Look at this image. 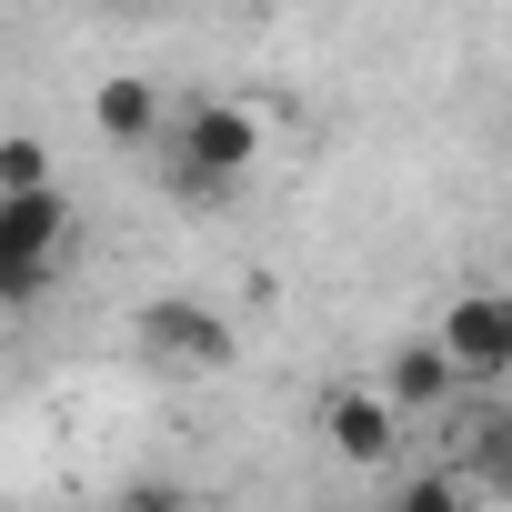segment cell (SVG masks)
I'll return each instance as SVG.
<instances>
[{"label":"cell","mask_w":512,"mask_h":512,"mask_svg":"<svg viewBox=\"0 0 512 512\" xmlns=\"http://www.w3.org/2000/svg\"><path fill=\"white\" fill-rule=\"evenodd\" d=\"M101 11H151V0H101Z\"/></svg>","instance_id":"cell-11"},{"label":"cell","mask_w":512,"mask_h":512,"mask_svg":"<svg viewBox=\"0 0 512 512\" xmlns=\"http://www.w3.org/2000/svg\"><path fill=\"white\" fill-rule=\"evenodd\" d=\"M472 502V472H402V512H452Z\"/></svg>","instance_id":"cell-9"},{"label":"cell","mask_w":512,"mask_h":512,"mask_svg":"<svg viewBox=\"0 0 512 512\" xmlns=\"http://www.w3.org/2000/svg\"><path fill=\"white\" fill-rule=\"evenodd\" d=\"M131 342H141V352H151L161 372H221V362H231V322H221L211 302H181V292L141 302Z\"/></svg>","instance_id":"cell-4"},{"label":"cell","mask_w":512,"mask_h":512,"mask_svg":"<svg viewBox=\"0 0 512 512\" xmlns=\"http://www.w3.org/2000/svg\"><path fill=\"white\" fill-rule=\"evenodd\" d=\"M382 392H392L412 422H432V412H452L472 382H462L452 342H442V332H422V342H392V352H382Z\"/></svg>","instance_id":"cell-6"},{"label":"cell","mask_w":512,"mask_h":512,"mask_svg":"<svg viewBox=\"0 0 512 512\" xmlns=\"http://www.w3.org/2000/svg\"><path fill=\"white\" fill-rule=\"evenodd\" d=\"M432 332L452 342V362H462V382H472V392L512 382V292H452Z\"/></svg>","instance_id":"cell-5"},{"label":"cell","mask_w":512,"mask_h":512,"mask_svg":"<svg viewBox=\"0 0 512 512\" xmlns=\"http://www.w3.org/2000/svg\"><path fill=\"white\" fill-rule=\"evenodd\" d=\"M472 432H482V442H472V482H482V492H512V412H482Z\"/></svg>","instance_id":"cell-8"},{"label":"cell","mask_w":512,"mask_h":512,"mask_svg":"<svg viewBox=\"0 0 512 512\" xmlns=\"http://www.w3.org/2000/svg\"><path fill=\"white\" fill-rule=\"evenodd\" d=\"M61 241H71V201L41 181V191H0V302L31 312L61 272Z\"/></svg>","instance_id":"cell-2"},{"label":"cell","mask_w":512,"mask_h":512,"mask_svg":"<svg viewBox=\"0 0 512 512\" xmlns=\"http://www.w3.org/2000/svg\"><path fill=\"white\" fill-rule=\"evenodd\" d=\"M41 181H51V151L31 131H11V141H0V191H41Z\"/></svg>","instance_id":"cell-10"},{"label":"cell","mask_w":512,"mask_h":512,"mask_svg":"<svg viewBox=\"0 0 512 512\" xmlns=\"http://www.w3.org/2000/svg\"><path fill=\"white\" fill-rule=\"evenodd\" d=\"M262 141H272V121L251 111V101H191V111L171 121V191H181L191 211L231 201L251 171H262Z\"/></svg>","instance_id":"cell-1"},{"label":"cell","mask_w":512,"mask_h":512,"mask_svg":"<svg viewBox=\"0 0 512 512\" xmlns=\"http://www.w3.org/2000/svg\"><path fill=\"white\" fill-rule=\"evenodd\" d=\"M161 81H141V71H111V81H91V131L101 141H121V151H141V141H161Z\"/></svg>","instance_id":"cell-7"},{"label":"cell","mask_w":512,"mask_h":512,"mask_svg":"<svg viewBox=\"0 0 512 512\" xmlns=\"http://www.w3.org/2000/svg\"><path fill=\"white\" fill-rule=\"evenodd\" d=\"M312 432H322V452H332V462H352V472H382V462H402V432H412V412H402L382 382H332V392H322V412H312Z\"/></svg>","instance_id":"cell-3"}]
</instances>
